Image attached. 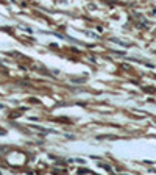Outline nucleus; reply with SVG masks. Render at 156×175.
<instances>
[{
    "instance_id": "f257e3e1",
    "label": "nucleus",
    "mask_w": 156,
    "mask_h": 175,
    "mask_svg": "<svg viewBox=\"0 0 156 175\" xmlns=\"http://www.w3.org/2000/svg\"><path fill=\"white\" fill-rule=\"evenodd\" d=\"M145 91L147 92H154V89H152V88H145Z\"/></svg>"
}]
</instances>
